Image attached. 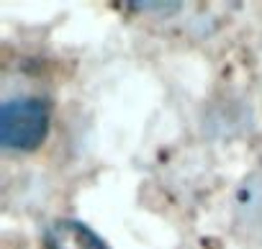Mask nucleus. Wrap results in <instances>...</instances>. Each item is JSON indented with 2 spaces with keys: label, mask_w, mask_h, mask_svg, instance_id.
I'll list each match as a JSON object with an SVG mask.
<instances>
[{
  "label": "nucleus",
  "mask_w": 262,
  "mask_h": 249,
  "mask_svg": "<svg viewBox=\"0 0 262 249\" xmlns=\"http://www.w3.org/2000/svg\"><path fill=\"white\" fill-rule=\"evenodd\" d=\"M49 105L41 98L21 95L0 105V147L6 152L39 149L49 137Z\"/></svg>",
  "instance_id": "1"
},
{
  "label": "nucleus",
  "mask_w": 262,
  "mask_h": 249,
  "mask_svg": "<svg viewBox=\"0 0 262 249\" xmlns=\"http://www.w3.org/2000/svg\"><path fill=\"white\" fill-rule=\"evenodd\" d=\"M44 249H111L108 241L77 218H59L44 231Z\"/></svg>",
  "instance_id": "2"
},
{
  "label": "nucleus",
  "mask_w": 262,
  "mask_h": 249,
  "mask_svg": "<svg viewBox=\"0 0 262 249\" xmlns=\"http://www.w3.org/2000/svg\"><path fill=\"white\" fill-rule=\"evenodd\" d=\"M236 221L249 231H262V170L242 180L234 195Z\"/></svg>",
  "instance_id": "3"
},
{
  "label": "nucleus",
  "mask_w": 262,
  "mask_h": 249,
  "mask_svg": "<svg viewBox=\"0 0 262 249\" xmlns=\"http://www.w3.org/2000/svg\"><path fill=\"white\" fill-rule=\"evenodd\" d=\"M126 8L137 11V13H155V16H170L183 8V3H126Z\"/></svg>",
  "instance_id": "4"
}]
</instances>
